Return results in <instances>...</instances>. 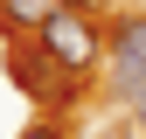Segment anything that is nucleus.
I'll return each mask as SVG.
<instances>
[{"label":"nucleus","instance_id":"f257e3e1","mask_svg":"<svg viewBox=\"0 0 146 139\" xmlns=\"http://www.w3.org/2000/svg\"><path fill=\"white\" fill-rule=\"evenodd\" d=\"M35 42H42V56L63 63V70H90L98 63V28H90L84 7H56L42 28H35Z\"/></svg>","mask_w":146,"mask_h":139},{"label":"nucleus","instance_id":"f03ea898","mask_svg":"<svg viewBox=\"0 0 146 139\" xmlns=\"http://www.w3.org/2000/svg\"><path fill=\"white\" fill-rule=\"evenodd\" d=\"M118 97L146 104V14H132V21H118V70H111Z\"/></svg>","mask_w":146,"mask_h":139},{"label":"nucleus","instance_id":"7ed1b4c3","mask_svg":"<svg viewBox=\"0 0 146 139\" xmlns=\"http://www.w3.org/2000/svg\"><path fill=\"white\" fill-rule=\"evenodd\" d=\"M56 7H63V0H0V14H7L14 28H42Z\"/></svg>","mask_w":146,"mask_h":139},{"label":"nucleus","instance_id":"20e7f679","mask_svg":"<svg viewBox=\"0 0 146 139\" xmlns=\"http://www.w3.org/2000/svg\"><path fill=\"white\" fill-rule=\"evenodd\" d=\"M21 139H63V132H56V125H28Z\"/></svg>","mask_w":146,"mask_h":139},{"label":"nucleus","instance_id":"39448f33","mask_svg":"<svg viewBox=\"0 0 146 139\" xmlns=\"http://www.w3.org/2000/svg\"><path fill=\"white\" fill-rule=\"evenodd\" d=\"M63 7H104V0H63Z\"/></svg>","mask_w":146,"mask_h":139},{"label":"nucleus","instance_id":"423d86ee","mask_svg":"<svg viewBox=\"0 0 146 139\" xmlns=\"http://www.w3.org/2000/svg\"><path fill=\"white\" fill-rule=\"evenodd\" d=\"M139 111H146V104H139Z\"/></svg>","mask_w":146,"mask_h":139}]
</instances>
